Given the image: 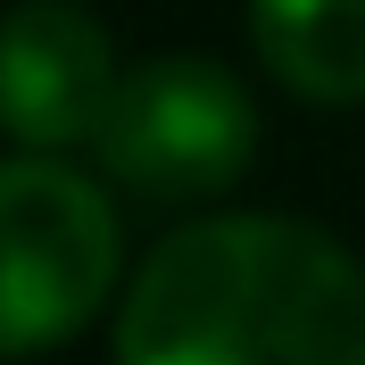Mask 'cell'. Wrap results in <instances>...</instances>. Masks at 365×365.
Instances as JSON below:
<instances>
[{
    "label": "cell",
    "mask_w": 365,
    "mask_h": 365,
    "mask_svg": "<svg viewBox=\"0 0 365 365\" xmlns=\"http://www.w3.org/2000/svg\"><path fill=\"white\" fill-rule=\"evenodd\" d=\"M125 232L91 175L58 158H0V357L75 341L116 291Z\"/></svg>",
    "instance_id": "obj_2"
},
{
    "label": "cell",
    "mask_w": 365,
    "mask_h": 365,
    "mask_svg": "<svg viewBox=\"0 0 365 365\" xmlns=\"http://www.w3.org/2000/svg\"><path fill=\"white\" fill-rule=\"evenodd\" d=\"M100 166H108L133 200L191 207L216 200L250 175L257 158V100L241 91V75L216 58H150L116 83L108 116H100Z\"/></svg>",
    "instance_id": "obj_3"
},
{
    "label": "cell",
    "mask_w": 365,
    "mask_h": 365,
    "mask_svg": "<svg viewBox=\"0 0 365 365\" xmlns=\"http://www.w3.org/2000/svg\"><path fill=\"white\" fill-rule=\"evenodd\" d=\"M116 365H365V266L307 216H200L125 282Z\"/></svg>",
    "instance_id": "obj_1"
},
{
    "label": "cell",
    "mask_w": 365,
    "mask_h": 365,
    "mask_svg": "<svg viewBox=\"0 0 365 365\" xmlns=\"http://www.w3.org/2000/svg\"><path fill=\"white\" fill-rule=\"evenodd\" d=\"M266 75L307 108L365 100V0H250Z\"/></svg>",
    "instance_id": "obj_5"
},
{
    "label": "cell",
    "mask_w": 365,
    "mask_h": 365,
    "mask_svg": "<svg viewBox=\"0 0 365 365\" xmlns=\"http://www.w3.org/2000/svg\"><path fill=\"white\" fill-rule=\"evenodd\" d=\"M116 50L108 25L75 0H17L0 17V133L17 150H75L100 141V116L116 100Z\"/></svg>",
    "instance_id": "obj_4"
}]
</instances>
